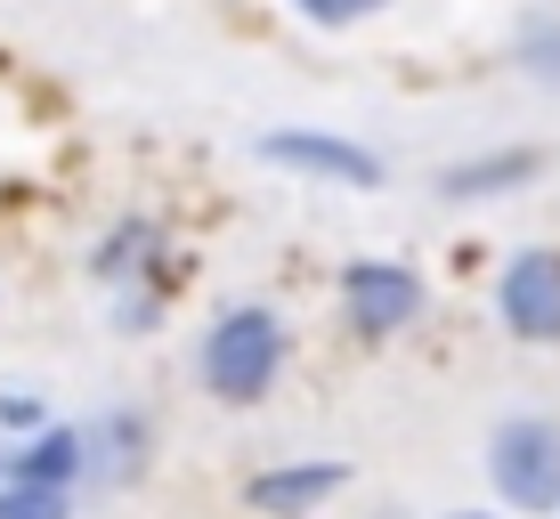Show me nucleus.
Here are the masks:
<instances>
[{
	"instance_id": "obj_1",
	"label": "nucleus",
	"mask_w": 560,
	"mask_h": 519,
	"mask_svg": "<svg viewBox=\"0 0 560 519\" xmlns=\"http://www.w3.org/2000/svg\"><path fill=\"white\" fill-rule=\"evenodd\" d=\"M284 365H293V333H284V317L268 309V300H236V309H220L203 325V341H196L203 398H211V406H236V414H253V406L277 398Z\"/></svg>"
},
{
	"instance_id": "obj_2",
	"label": "nucleus",
	"mask_w": 560,
	"mask_h": 519,
	"mask_svg": "<svg viewBox=\"0 0 560 519\" xmlns=\"http://www.w3.org/2000/svg\"><path fill=\"white\" fill-rule=\"evenodd\" d=\"M488 471L495 504L520 511V519H560V422L552 414H504L488 430Z\"/></svg>"
},
{
	"instance_id": "obj_3",
	"label": "nucleus",
	"mask_w": 560,
	"mask_h": 519,
	"mask_svg": "<svg viewBox=\"0 0 560 519\" xmlns=\"http://www.w3.org/2000/svg\"><path fill=\"white\" fill-rule=\"evenodd\" d=\"M422 300H431V284H422L407 260L365 252V260L341 268V325H350L358 341H390V333H407V325L422 317Z\"/></svg>"
},
{
	"instance_id": "obj_4",
	"label": "nucleus",
	"mask_w": 560,
	"mask_h": 519,
	"mask_svg": "<svg viewBox=\"0 0 560 519\" xmlns=\"http://www.w3.org/2000/svg\"><path fill=\"white\" fill-rule=\"evenodd\" d=\"M495 325L520 350H560V244H528L495 276Z\"/></svg>"
},
{
	"instance_id": "obj_5",
	"label": "nucleus",
	"mask_w": 560,
	"mask_h": 519,
	"mask_svg": "<svg viewBox=\"0 0 560 519\" xmlns=\"http://www.w3.org/2000/svg\"><path fill=\"white\" fill-rule=\"evenodd\" d=\"M253 155H260L268 170H293V179H325V187H382V179H390V163H382L374 146L341 139V130H301V122L260 130Z\"/></svg>"
},
{
	"instance_id": "obj_6",
	"label": "nucleus",
	"mask_w": 560,
	"mask_h": 519,
	"mask_svg": "<svg viewBox=\"0 0 560 519\" xmlns=\"http://www.w3.org/2000/svg\"><path fill=\"white\" fill-rule=\"evenodd\" d=\"M350 463L341 455H308V463H268L244 479V511H260V519H317L334 495H350Z\"/></svg>"
},
{
	"instance_id": "obj_7",
	"label": "nucleus",
	"mask_w": 560,
	"mask_h": 519,
	"mask_svg": "<svg viewBox=\"0 0 560 519\" xmlns=\"http://www.w3.org/2000/svg\"><path fill=\"white\" fill-rule=\"evenodd\" d=\"M82 447H90V479L98 487H139L154 463V422L139 406H114L98 422H82Z\"/></svg>"
},
{
	"instance_id": "obj_8",
	"label": "nucleus",
	"mask_w": 560,
	"mask_h": 519,
	"mask_svg": "<svg viewBox=\"0 0 560 519\" xmlns=\"http://www.w3.org/2000/svg\"><path fill=\"white\" fill-rule=\"evenodd\" d=\"M0 479H25V487H82L90 479V447L82 422H49L25 447H0Z\"/></svg>"
},
{
	"instance_id": "obj_9",
	"label": "nucleus",
	"mask_w": 560,
	"mask_h": 519,
	"mask_svg": "<svg viewBox=\"0 0 560 519\" xmlns=\"http://www.w3.org/2000/svg\"><path fill=\"white\" fill-rule=\"evenodd\" d=\"M545 155L536 146H512V155H479V163H455L447 179H439V196L447 203H488V196H512V187H528Z\"/></svg>"
},
{
	"instance_id": "obj_10",
	"label": "nucleus",
	"mask_w": 560,
	"mask_h": 519,
	"mask_svg": "<svg viewBox=\"0 0 560 519\" xmlns=\"http://www.w3.org/2000/svg\"><path fill=\"white\" fill-rule=\"evenodd\" d=\"M139 252H154V227L147 220H122V227H114V236L98 244V260H90V276H98V284H130V276H139Z\"/></svg>"
},
{
	"instance_id": "obj_11",
	"label": "nucleus",
	"mask_w": 560,
	"mask_h": 519,
	"mask_svg": "<svg viewBox=\"0 0 560 519\" xmlns=\"http://www.w3.org/2000/svg\"><path fill=\"white\" fill-rule=\"evenodd\" d=\"M49 398L33 390V381H9V390H0V447H25L33 430H49Z\"/></svg>"
},
{
	"instance_id": "obj_12",
	"label": "nucleus",
	"mask_w": 560,
	"mask_h": 519,
	"mask_svg": "<svg viewBox=\"0 0 560 519\" xmlns=\"http://www.w3.org/2000/svg\"><path fill=\"white\" fill-rule=\"evenodd\" d=\"M520 66L545 90H560V9H536L528 25H520Z\"/></svg>"
},
{
	"instance_id": "obj_13",
	"label": "nucleus",
	"mask_w": 560,
	"mask_h": 519,
	"mask_svg": "<svg viewBox=\"0 0 560 519\" xmlns=\"http://www.w3.org/2000/svg\"><path fill=\"white\" fill-rule=\"evenodd\" d=\"M0 519H73V487H25V479H0Z\"/></svg>"
},
{
	"instance_id": "obj_14",
	"label": "nucleus",
	"mask_w": 560,
	"mask_h": 519,
	"mask_svg": "<svg viewBox=\"0 0 560 519\" xmlns=\"http://www.w3.org/2000/svg\"><path fill=\"white\" fill-rule=\"evenodd\" d=\"M293 9L308 16V25L341 33V25H365V16H374V9H390V0H293Z\"/></svg>"
},
{
	"instance_id": "obj_15",
	"label": "nucleus",
	"mask_w": 560,
	"mask_h": 519,
	"mask_svg": "<svg viewBox=\"0 0 560 519\" xmlns=\"http://www.w3.org/2000/svg\"><path fill=\"white\" fill-rule=\"evenodd\" d=\"M439 519H504V511H479V504H455V511H439Z\"/></svg>"
}]
</instances>
